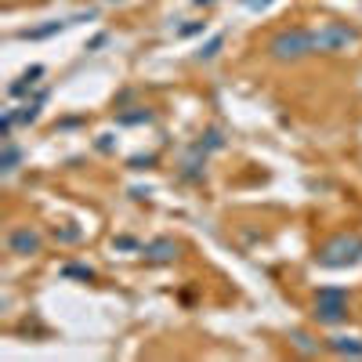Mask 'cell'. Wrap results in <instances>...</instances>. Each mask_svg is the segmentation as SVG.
<instances>
[{
	"mask_svg": "<svg viewBox=\"0 0 362 362\" xmlns=\"http://www.w3.org/2000/svg\"><path fill=\"white\" fill-rule=\"evenodd\" d=\"M326 348H330L333 355H355V358H362V344H358L355 337H330Z\"/></svg>",
	"mask_w": 362,
	"mask_h": 362,
	"instance_id": "obj_7",
	"label": "cell"
},
{
	"mask_svg": "<svg viewBox=\"0 0 362 362\" xmlns=\"http://www.w3.org/2000/svg\"><path fill=\"white\" fill-rule=\"evenodd\" d=\"M178 243L174 239H153L145 246V261H153V265H167V261H174L178 258Z\"/></svg>",
	"mask_w": 362,
	"mask_h": 362,
	"instance_id": "obj_6",
	"label": "cell"
},
{
	"mask_svg": "<svg viewBox=\"0 0 362 362\" xmlns=\"http://www.w3.org/2000/svg\"><path fill=\"white\" fill-rule=\"evenodd\" d=\"M40 246H44V239H40V232L29 225L8 232V253H15V258H33V253H40Z\"/></svg>",
	"mask_w": 362,
	"mask_h": 362,
	"instance_id": "obj_5",
	"label": "cell"
},
{
	"mask_svg": "<svg viewBox=\"0 0 362 362\" xmlns=\"http://www.w3.org/2000/svg\"><path fill=\"white\" fill-rule=\"evenodd\" d=\"M221 44H225V40H221V36H218V40H210V44H207V48L200 51V58H214V55L221 51Z\"/></svg>",
	"mask_w": 362,
	"mask_h": 362,
	"instance_id": "obj_11",
	"label": "cell"
},
{
	"mask_svg": "<svg viewBox=\"0 0 362 362\" xmlns=\"http://www.w3.org/2000/svg\"><path fill=\"white\" fill-rule=\"evenodd\" d=\"M362 261V236H333L319 250V265L323 268H348Z\"/></svg>",
	"mask_w": 362,
	"mask_h": 362,
	"instance_id": "obj_2",
	"label": "cell"
},
{
	"mask_svg": "<svg viewBox=\"0 0 362 362\" xmlns=\"http://www.w3.org/2000/svg\"><path fill=\"white\" fill-rule=\"evenodd\" d=\"M66 275H80V279H91L95 272H91V268H80V265H69V268H66Z\"/></svg>",
	"mask_w": 362,
	"mask_h": 362,
	"instance_id": "obj_12",
	"label": "cell"
},
{
	"mask_svg": "<svg viewBox=\"0 0 362 362\" xmlns=\"http://www.w3.org/2000/svg\"><path fill=\"white\" fill-rule=\"evenodd\" d=\"M268 55L275 62H301L308 55H315V33L305 26H293V29H279L268 40Z\"/></svg>",
	"mask_w": 362,
	"mask_h": 362,
	"instance_id": "obj_1",
	"label": "cell"
},
{
	"mask_svg": "<svg viewBox=\"0 0 362 362\" xmlns=\"http://www.w3.org/2000/svg\"><path fill=\"white\" fill-rule=\"evenodd\" d=\"M315 323H323V326H340L348 319V290H340V286H323L315 297Z\"/></svg>",
	"mask_w": 362,
	"mask_h": 362,
	"instance_id": "obj_3",
	"label": "cell"
},
{
	"mask_svg": "<svg viewBox=\"0 0 362 362\" xmlns=\"http://www.w3.org/2000/svg\"><path fill=\"white\" fill-rule=\"evenodd\" d=\"M315 33V51H326V55H333V51H344L348 44H355V40L362 36L355 26H348V22H326V26H319V29H312Z\"/></svg>",
	"mask_w": 362,
	"mask_h": 362,
	"instance_id": "obj_4",
	"label": "cell"
},
{
	"mask_svg": "<svg viewBox=\"0 0 362 362\" xmlns=\"http://www.w3.org/2000/svg\"><path fill=\"white\" fill-rule=\"evenodd\" d=\"M148 120H153V113H148V109L145 113H123L120 116V123H148Z\"/></svg>",
	"mask_w": 362,
	"mask_h": 362,
	"instance_id": "obj_10",
	"label": "cell"
},
{
	"mask_svg": "<svg viewBox=\"0 0 362 362\" xmlns=\"http://www.w3.org/2000/svg\"><path fill=\"white\" fill-rule=\"evenodd\" d=\"M290 340H293V348H301L305 355H319V344H315V340H312L305 330H293V333H290Z\"/></svg>",
	"mask_w": 362,
	"mask_h": 362,
	"instance_id": "obj_9",
	"label": "cell"
},
{
	"mask_svg": "<svg viewBox=\"0 0 362 362\" xmlns=\"http://www.w3.org/2000/svg\"><path fill=\"white\" fill-rule=\"evenodd\" d=\"M250 8H261V4H272V0H246Z\"/></svg>",
	"mask_w": 362,
	"mask_h": 362,
	"instance_id": "obj_13",
	"label": "cell"
},
{
	"mask_svg": "<svg viewBox=\"0 0 362 362\" xmlns=\"http://www.w3.org/2000/svg\"><path fill=\"white\" fill-rule=\"evenodd\" d=\"M18 163H22V153H18L15 138L8 134V138H4V163H0V170H4V178H11V174H15V170H18Z\"/></svg>",
	"mask_w": 362,
	"mask_h": 362,
	"instance_id": "obj_8",
	"label": "cell"
}]
</instances>
